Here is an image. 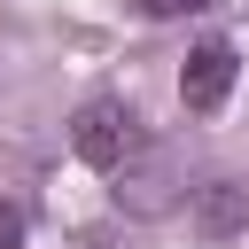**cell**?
I'll return each instance as SVG.
<instances>
[{
    "instance_id": "1",
    "label": "cell",
    "mask_w": 249,
    "mask_h": 249,
    "mask_svg": "<svg viewBox=\"0 0 249 249\" xmlns=\"http://www.w3.org/2000/svg\"><path fill=\"white\" fill-rule=\"evenodd\" d=\"M140 140H148V132H140V109H132V101H117V93H93V101L70 117V148H78L93 171H117Z\"/></svg>"
},
{
    "instance_id": "2",
    "label": "cell",
    "mask_w": 249,
    "mask_h": 249,
    "mask_svg": "<svg viewBox=\"0 0 249 249\" xmlns=\"http://www.w3.org/2000/svg\"><path fill=\"white\" fill-rule=\"evenodd\" d=\"M233 78H241V54H233L226 39H202V47L187 54V70H179V101H187L195 117H210V109L233 93Z\"/></svg>"
},
{
    "instance_id": "3",
    "label": "cell",
    "mask_w": 249,
    "mask_h": 249,
    "mask_svg": "<svg viewBox=\"0 0 249 249\" xmlns=\"http://www.w3.org/2000/svg\"><path fill=\"white\" fill-rule=\"evenodd\" d=\"M117 202L132 210V218H156V210H171V148H132L124 163H117Z\"/></svg>"
},
{
    "instance_id": "4",
    "label": "cell",
    "mask_w": 249,
    "mask_h": 249,
    "mask_svg": "<svg viewBox=\"0 0 249 249\" xmlns=\"http://www.w3.org/2000/svg\"><path fill=\"white\" fill-rule=\"evenodd\" d=\"M187 226H195L202 241H233V233H249V187H241V179H210V187H195Z\"/></svg>"
},
{
    "instance_id": "5",
    "label": "cell",
    "mask_w": 249,
    "mask_h": 249,
    "mask_svg": "<svg viewBox=\"0 0 249 249\" xmlns=\"http://www.w3.org/2000/svg\"><path fill=\"white\" fill-rule=\"evenodd\" d=\"M23 233H31L23 202H8V195H0V249H23Z\"/></svg>"
},
{
    "instance_id": "6",
    "label": "cell",
    "mask_w": 249,
    "mask_h": 249,
    "mask_svg": "<svg viewBox=\"0 0 249 249\" xmlns=\"http://www.w3.org/2000/svg\"><path fill=\"white\" fill-rule=\"evenodd\" d=\"M210 0H140V16H156V23H171V16H202Z\"/></svg>"
}]
</instances>
